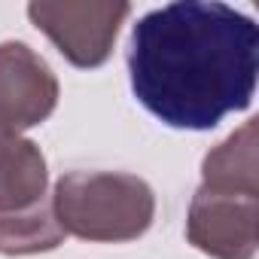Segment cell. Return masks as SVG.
Wrapping results in <instances>:
<instances>
[{
    "label": "cell",
    "mask_w": 259,
    "mask_h": 259,
    "mask_svg": "<svg viewBox=\"0 0 259 259\" xmlns=\"http://www.w3.org/2000/svg\"><path fill=\"white\" fill-rule=\"evenodd\" d=\"M125 61L147 113L177 132H210L253 104L259 25L220 0H177L132 25Z\"/></svg>",
    "instance_id": "cell-1"
},
{
    "label": "cell",
    "mask_w": 259,
    "mask_h": 259,
    "mask_svg": "<svg viewBox=\"0 0 259 259\" xmlns=\"http://www.w3.org/2000/svg\"><path fill=\"white\" fill-rule=\"evenodd\" d=\"M64 235L89 244H125L150 232L156 220L153 186L125 171H67L52 192Z\"/></svg>",
    "instance_id": "cell-2"
},
{
    "label": "cell",
    "mask_w": 259,
    "mask_h": 259,
    "mask_svg": "<svg viewBox=\"0 0 259 259\" xmlns=\"http://www.w3.org/2000/svg\"><path fill=\"white\" fill-rule=\"evenodd\" d=\"M132 16L125 0H40L28 4V19L79 70H95L113 55L122 22Z\"/></svg>",
    "instance_id": "cell-3"
},
{
    "label": "cell",
    "mask_w": 259,
    "mask_h": 259,
    "mask_svg": "<svg viewBox=\"0 0 259 259\" xmlns=\"http://www.w3.org/2000/svg\"><path fill=\"white\" fill-rule=\"evenodd\" d=\"M186 241L210 259H253L259 247V192L201 183L186 210Z\"/></svg>",
    "instance_id": "cell-4"
},
{
    "label": "cell",
    "mask_w": 259,
    "mask_h": 259,
    "mask_svg": "<svg viewBox=\"0 0 259 259\" xmlns=\"http://www.w3.org/2000/svg\"><path fill=\"white\" fill-rule=\"evenodd\" d=\"M58 76L28 43H0V135L22 138L58 107Z\"/></svg>",
    "instance_id": "cell-5"
},
{
    "label": "cell",
    "mask_w": 259,
    "mask_h": 259,
    "mask_svg": "<svg viewBox=\"0 0 259 259\" xmlns=\"http://www.w3.org/2000/svg\"><path fill=\"white\" fill-rule=\"evenodd\" d=\"M49 168L43 150L28 138L0 135V213L28 210L46 201Z\"/></svg>",
    "instance_id": "cell-6"
},
{
    "label": "cell",
    "mask_w": 259,
    "mask_h": 259,
    "mask_svg": "<svg viewBox=\"0 0 259 259\" xmlns=\"http://www.w3.org/2000/svg\"><path fill=\"white\" fill-rule=\"evenodd\" d=\"M201 183L259 192V122L247 119L201 162Z\"/></svg>",
    "instance_id": "cell-7"
},
{
    "label": "cell",
    "mask_w": 259,
    "mask_h": 259,
    "mask_svg": "<svg viewBox=\"0 0 259 259\" xmlns=\"http://www.w3.org/2000/svg\"><path fill=\"white\" fill-rule=\"evenodd\" d=\"M64 229L55 220L52 195L28 210L0 213V253L4 256H34L49 253L64 244Z\"/></svg>",
    "instance_id": "cell-8"
}]
</instances>
